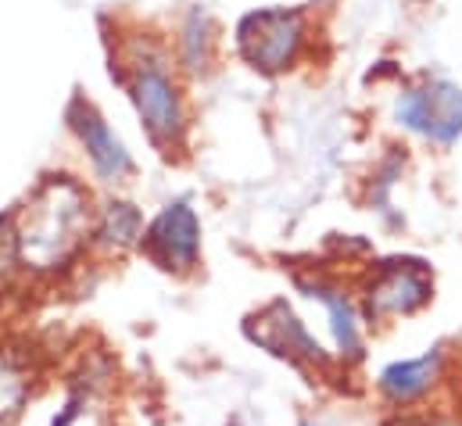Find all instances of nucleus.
<instances>
[{"mask_svg":"<svg viewBox=\"0 0 462 426\" xmlns=\"http://www.w3.org/2000/svg\"><path fill=\"white\" fill-rule=\"evenodd\" d=\"M456 405H459V412H462V391H459V398H456Z\"/></svg>","mask_w":462,"mask_h":426,"instance_id":"f3484780","label":"nucleus"},{"mask_svg":"<svg viewBox=\"0 0 462 426\" xmlns=\"http://www.w3.org/2000/svg\"><path fill=\"white\" fill-rule=\"evenodd\" d=\"M69 122L76 125V133H79V140H83V147H87L94 169H97L105 180L116 183V180L133 172V162H129L125 147L112 136V129L105 125V118H101L94 107L76 101V105L69 107Z\"/></svg>","mask_w":462,"mask_h":426,"instance_id":"9d476101","label":"nucleus"},{"mask_svg":"<svg viewBox=\"0 0 462 426\" xmlns=\"http://www.w3.org/2000/svg\"><path fill=\"white\" fill-rule=\"evenodd\" d=\"M97 391H101V380H97V376H90V373H87V376H76V380L69 384L61 405L54 409V416H51V423L47 426H76L87 412H90Z\"/></svg>","mask_w":462,"mask_h":426,"instance_id":"ddd939ff","label":"nucleus"},{"mask_svg":"<svg viewBox=\"0 0 462 426\" xmlns=\"http://www.w3.org/2000/svg\"><path fill=\"white\" fill-rule=\"evenodd\" d=\"M90 236H94L97 247L122 255V251H129V247L140 244V236H143V218H140V212H136L133 205L116 201V205H108L105 215L97 218V226H94Z\"/></svg>","mask_w":462,"mask_h":426,"instance_id":"f8f14e48","label":"nucleus"},{"mask_svg":"<svg viewBox=\"0 0 462 426\" xmlns=\"http://www.w3.org/2000/svg\"><path fill=\"white\" fill-rule=\"evenodd\" d=\"M226 426H254V423H251L247 416H230V420H226Z\"/></svg>","mask_w":462,"mask_h":426,"instance_id":"dca6fc26","label":"nucleus"},{"mask_svg":"<svg viewBox=\"0 0 462 426\" xmlns=\"http://www.w3.org/2000/svg\"><path fill=\"white\" fill-rule=\"evenodd\" d=\"M358 309L369 326L412 320L434 301V269L423 258L394 255L373 262L358 283Z\"/></svg>","mask_w":462,"mask_h":426,"instance_id":"20e7f679","label":"nucleus"},{"mask_svg":"<svg viewBox=\"0 0 462 426\" xmlns=\"http://www.w3.org/2000/svg\"><path fill=\"white\" fill-rule=\"evenodd\" d=\"M298 291L323 316V333H327L323 344H327L337 373H345V376L355 373L365 362V329H369V322L358 309V298L327 276H298Z\"/></svg>","mask_w":462,"mask_h":426,"instance_id":"39448f33","label":"nucleus"},{"mask_svg":"<svg viewBox=\"0 0 462 426\" xmlns=\"http://www.w3.org/2000/svg\"><path fill=\"white\" fill-rule=\"evenodd\" d=\"M90 198L79 183L65 176H51L29 198L11 229L14 262L29 276H54L65 273L90 236Z\"/></svg>","mask_w":462,"mask_h":426,"instance_id":"f257e3e1","label":"nucleus"},{"mask_svg":"<svg viewBox=\"0 0 462 426\" xmlns=\"http://www.w3.org/2000/svg\"><path fill=\"white\" fill-rule=\"evenodd\" d=\"M129 94L136 101V111L147 125V133L162 144L172 147L183 136V105L180 90L165 69L162 58H140L129 69Z\"/></svg>","mask_w":462,"mask_h":426,"instance_id":"6e6552de","label":"nucleus"},{"mask_svg":"<svg viewBox=\"0 0 462 426\" xmlns=\"http://www.w3.org/2000/svg\"><path fill=\"white\" fill-rule=\"evenodd\" d=\"M244 337L265 351L269 358L291 366L294 373L301 376H312V380H330V376H341L327 344L312 333V326L294 312V305L287 298H273L265 301L258 312H251L244 320Z\"/></svg>","mask_w":462,"mask_h":426,"instance_id":"7ed1b4c3","label":"nucleus"},{"mask_svg":"<svg viewBox=\"0 0 462 426\" xmlns=\"http://www.w3.org/2000/svg\"><path fill=\"white\" fill-rule=\"evenodd\" d=\"M140 247L162 273L190 276L201 265V218L187 201H176L143 226Z\"/></svg>","mask_w":462,"mask_h":426,"instance_id":"0eeeda50","label":"nucleus"},{"mask_svg":"<svg viewBox=\"0 0 462 426\" xmlns=\"http://www.w3.org/2000/svg\"><path fill=\"white\" fill-rule=\"evenodd\" d=\"M240 54L251 69L258 72H283L298 61L301 43H305V18L287 7H269L254 11L240 22L236 29Z\"/></svg>","mask_w":462,"mask_h":426,"instance_id":"423d86ee","label":"nucleus"},{"mask_svg":"<svg viewBox=\"0 0 462 426\" xmlns=\"http://www.w3.org/2000/svg\"><path fill=\"white\" fill-rule=\"evenodd\" d=\"M36 398V369L14 351H0V426H14Z\"/></svg>","mask_w":462,"mask_h":426,"instance_id":"9b49d317","label":"nucleus"},{"mask_svg":"<svg viewBox=\"0 0 462 426\" xmlns=\"http://www.w3.org/2000/svg\"><path fill=\"white\" fill-rule=\"evenodd\" d=\"M294 426H355L347 416H341V412H323V409H312V412H301L298 420H294ZM380 426V423H373Z\"/></svg>","mask_w":462,"mask_h":426,"instance_id":"2eb2a0df","label":"nucleus"},{"mask_svg":"<svg viewBox=\"0 0 462 426\" xmlns=\"http://www.w3.org/2000/svg\"><path fill=\"white\" fill-rule=\"evenodd\" d=\"M369 398L380 420L423 412L434 405H448L459 398L456 355L448 344H430L416 355H402L383 362L369 380Z\"/></svg>","mask_w":462,"mask_h":426,"instance_id":"f03ea898","label":"nucleus"},{"mask_svg":"<svg viewBox=\"0 0 462 426\" xmlns=\"http://www.w3.org/2000/svg\"><path fill=\"white\" fill-rule=\"evenodd\" d=\"M398 122L427 140L452 144L462 136V90L448 79H430L405 90L398 101Z\"/></svg>","mask_w":462,"mask_h":426,"instance_id":"1a4fd4ad","label":"nucleus"},{"mask_svg":"<svg viewBox=\"0 0 462 426\" xmlns=\"http://www.w3.org/2000/svg\"><path fill=\"white\" fill-rule=\"evenodd\" d=\"M380 426H462V412L456 402H448V405H434V409H423V412L380 420Z\"/></svg>","mask_w":462,"mask_h":426,"instance_id":"4468645a","label":"nucleus"}]
</instances>
